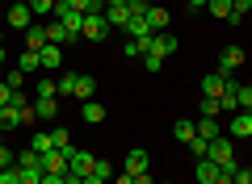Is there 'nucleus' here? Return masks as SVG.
Listing matches in <instances>:
<instances>
[{"label":"nucleus","instance_id":"aec40b11","mask_svg":"<svg viewBox=\"0 0 252 184\" xmlns=\"http://www.w3.org/2000/svg\"><path fill=\"white\" fill-rule=\"evenodd\" d=\"M46 46V29L42 26H30L26 29V51H42Z\"/></svg>","mask_w":252,"mask_h":184},{"label":"nucleus","instance_id":"473e14b6","mask_svg":"<svg viewBox=\"0 0 252 184\" xmlns=\"http://www.w3.org/2000/svg\"><path fill=\"white\" fill-rule=\"evenodd\" d=\"M21 172V184H42V167H17Z\"/></svg>","mask_w":252,"mask_h":184},{"label":"nucleus","instance_id":"c85d7f7f","mask_svg":"<svg viewBox=\"0 0 252 184\" xmlns=\"http://www.w3.org/2000/svg\"><path fill=\"white\" fill-rule=\"evenodd\" d=\"M34 97H59V88H55V79H51V76H42V79L34 84Z\"/></svg>","mask_w":252,"mask_h":184},{"label":"nucleus","instance_id":"79ce46f5","mask_svg":"<svg viewBox=\"0 0 252 184\" xmlns=\"http://www.w3.org/2000/svg\"><path fill=\"white\" fill-rule=\"evenodd\" d=\"M13 159H17V155H13L9 147H0V167H13Z\"/></svg>","mask_w":252,"mask_h":184},{"label":"nucleus","instance_id":"6e6d98bb","mask_svg":"<svg viewBox=\"0 0 252 184\" xmlns=\"http://www.w3.org/2000/svg\"><path fill=\"white\" fill-rule=\"evenodd\" d=\"M248 172H252V167H248Z\"/></svg>","mask_w":252,"mask_h":184},{"label":"nucleus","instance_id":"6ab92c4d","mask_svg":"<svg viewBox=\"0 0 252 184\" xmlns=\"http://www.w3.org/2000/svg\"><path fill=\"white\" fill-rule=\"evenodd\" d=\"M21 113H26V109L4 105V109H0V130H17V126H21Z\"/></svg>","mask_w":252,"mask_h":184},{"label":"nucleus","instance_id":"b1692460","mask_svg":"<svg viewBox=\"0 0 252 184\" xmlns=\"http://www.w3.org/2000/svg\"><path fill=\"white\" fill-rule=\"evenodd\" d=\"M76 79H80V71H63V76L55 79V88H59V92H67V97H76Z\"/></svg>","mask_w":252,"mask_h":184},{"label":"nucleus","instance_id":"dca6fc26","mask_svg":"<svg viewBox=\"0 0 252 184\" xmlns=\"http://www.w3.org/2000/svg\"><path fill=\"white\" fill-rule=\"evenodd\" d=\"M223 84H227L223 71H210V76L202 79V97H223Z\"/></svg>","mask_w":252,"mask_h":184},{"label":"nucleus","instance_id":"c03bdc74","mask_svg":"<svg viewBox=\"0 0 252 184\" xmlns=\"http://www.w3.org/2000/svg\"><path fill=\"white\" fill-rule=\"evenodd\" d=\"M114 184H135V176H130V172H122V176H114Z\"/></svg>","mask_w":252,"mask_h":184},{"label":"nucleus","instance_id":"9b49d317","mask_svg":"<svg viewBox=\"0 0 252 184\" xmlns=\"http://www.w3.org/2000/svg\"><path fill=\"white\" fill-rule=\"evenodd\" d=\"M172 138H177V142H185V147H189V142L198 138V126L189 122V117H177V122H172Z\"/></svg>","mask_w":252,"mask_h":184},{"label":"nucleus","instance_id":"7c9ffc66","mask_svg":"<svg viewBox=\"0 0 252 184\" xmlns=\"http://www.w3.org/2000/svg\"><path fill=\"white\" fill-rule=\"evenodd\" d=\"M93 176H101V180H114V163H109V159H93Z\"/></svg>","mask_w":252,"mask_h":184},{"label":"nucleus","instance_id":"412c9836","mask_svg":"<svg viewBox=\"0 0 252 184\" xmlns=\"http://www.w3.org/2000/svg\"><path fill=\"white\" fill-rule=\"evenodd\" d=\"M30 151H38V155H46V151H55V138H51V130H38L34 138H30Z\"/></svg>","mask_w":252,"mask_h":184},{"label":"nucleus","instance_id":"864d4df0","mask_svg":"<svg viewBox=\"0 0 252 184\" xmlns=\"http://www.w3.org/2000/svg\"><path fill=\"white\" fill-rule=\"evenodd\" d=\"M0 147H4V130H0Z\"/></svg>","mask_w":252,"mask_h":184},{"label":"nucleus","instance_id":"20e7f679","mask_svg":"<svg viewBox=\"0 0 252 184\" xmlns=\"http://www.w3.org/2000/svg\"><path fill=\"white\" fill-rule=\"evenodd\" d=\"M93 151H80V147H67V172L72 176H89L93 172Z\"/></svg>","mask_w":252,"mask_h":184},{"label":"nucleus","instance_id":"f8f14e48","mask_svg":"<svg viewBox=\"0 0 252 184\" xmlns=\"http://www.w3.org/2000/svg\"><path fill=\"white\" fill-rule=\"evenodd\" d=\"M105 21H109V29H114V26L126 29V21H130V4H105Z\"/></svg>","mask_w":252,"mask_h":184},{"label":"nucleus","instance_id":"8fccbe9b","mask_svg":"<svg viewBox=\"0 0 252 184\" xmlns=\"http://www.w3.org/2000/svg\"><path fill=\"white\" fill-rule=\"evenodd\" d=\"M0 46H4V29H0Z\"/></svg>","mask_w":252,"mask_h":184},{"label":"nucleus","instance_id":"a19ab883","mask_svg":"<svg viewBox=\"0 0 252 184\" xmlns=\"http://www.w3.org/2000/svg\"><path fill=\"white\" fill-rule=\"evenodd\" d=\"M13 92H17V88H9V84H0V109H4V105H9V101H13Z\"/></svg>","mask_w":252,"mask_h":184},{"label":"nucleus","instance_id":"ddd939ff","mask_svg":"<svg viewBox=\"0 0 252 184\" xmlns=\"http://www.w3.org/2000/svg\"><path fill=\"white\" fill-rule=\"evenodd\" d=\"M168 9H164V4H152V9H147V26H152V34H164V26H168Z\"/></svg>","mask_w":252,"mask_h":184},{"label":"nucleus","instance_id":"4be33fe9","mask_svg":"<svg viewBox=\"0 0 252 184\" xmlns=\"http://www.w3.org/2000/svg\"><path fill=\"white\" fill-rule=\"evenodd\" d=\"M21 67L17 71H26V76H34V71H42V59H38V51H21Z\"/></svg>","mask_w":252,"mask_h":184},{"label":"nucleus","instance_id":"c756f323","mask_svg":"<svg viewBox=\"0 0 252 184\" xmlns=\"http://www.w3.org/2000/svg\"><path fill=\"white\" fill-rule=\"evenodd\" d=\"M223 113V101L219 97H202V117H219Z\"/></svg>","mask_w":252,"mask_h":184},{"label":"nucleus","instance_id":"a18cd8bd","mask_svg":"<svg viewBox=\"0 0 252 184\" xmlns=\"http://www.w3.org/2000/svg\"><path fill=\"white\" fill-rule=\"evenodd\" d=\"M135 184H156V180H152L147 172H139V176H135Z\"/></svg>","mask_w":252,"mask_h":184},{"label":"nucleus","instance_id":"72a5a7b5","mask_svg":"<svg viewBox=\"0 0 252 184\" xmlns=\"http://www.w3.org/2000/svg\"><path fill=\"white\" fill-rule=\"evenodd\" d=\"M51 138H55V147H59V151H67V147H72V134L63 130V126H59V130H51Z\"/></svg>","mask_w":252,"mask_h":184},{"label":"nucleus","instance_id":"49530a36","mask_svg":"<svg viewBox=\"0 0 252 184\" xmlns=\"http://www.w3.org/2000/svg\"><path fill=\"white\" fill-rule=\"evenodd\" d=\"M84 184H109V180H101V176H93V172H89V176H84Z\"/></svg>","mask_w":252,"mask_h":184},{"label":"nucleus","instance_id":"423d86ee","mask_svg":"<svg viewBox=\"0 0 252 184\" xmlns=\"http://www.w3.org/2000/svg\"><path fill=\"white\" fill-rule=\"evenodd\" d=\"M235 67H244V46H223V54H219V71H223V76H231Z\"/></svg>","mask_w":252,"mask_h":184},{"label":"nucleus","instance_id":"ea45409f","mask_svg":"<svg viewBox=\"0 0 252 184\" xmlns=\"http://www.w3.org/2000/svg\"><path fill=\"white\" fill-rule=\"evenodd\" d=\"M4 84H9V88H26V71H13V76L4 79Z\"/></svg>","mask_w":252,"mask_h":184},{"label":"nucleus","instance_id":"a211bd4d","mask_svg":"<svg viewBox=\"0 0 252 184\" xmlns=\"http://www.w3.org/2000/svg\"><path fill=\"white\" fill-rule=\"evenodd\" d=\"M80 117H84L89 126L105 122V105H97V101H84V105H80Z\"/></svg>","mask_w":252,"mask_h":184},{"label":"nucleus","instance_id":"e433bc0d","mask_svg":"<svg viewBox=\"0 0 252 184\" xmlns=\"http://www.w3.org/2000/svg\"><path fill=\"white\" fill-rule=\"evenodd\" d=\"M30 13H34V17L38 13H55V0H30Z\"/></svg>","mask_w":252,"mask_h":184},{"label":"nucleus","instance_id":"39448f33","mask_svg":"<svg viewBox=\"0 0 252 184\" xmlns=\"http://www.w3.org/2000/svg\"><path fill=\"white\" fill-rule=\"evenodd\" d=\"M4 21H9L13 29H21V34H26V29L34 26V13H30V4H9V13H4Z\"/></svg>","mask_w":252,"mask_h":184},{"label":"nucleus","instance_id":"de8ad7c7","mask_svg":"<svg viewBox=\"0 0 252 184\" xmlns=\"http://www.w3.org/2000/svg\"><path fill=\"white\" fill-rule=\"evenodd\" d=\"M210 0H189V9H206Z\"/></svg>","mask_w":252,"mask_h":184},{"label":"nucleus","instance_id":"2f4dec72","mask_svg":"<svg viewBox=\"0 0 252 184\" xmlns=\"http://www.w3.org/2000/svg\"><path fill=\"white\" fill-rule=\"evenodd\" d=\"M17 167H42V155H38V151H21V155H17Z\"/></svg>","mask_w":252,"mask_h":184},{"label":"nucleus","instance_id":"37998d69","mask_svg":"<svg viewBox=\"0 0 252 184\" xmlns=\"http://www.w3.org/2000/svg\"><path fill=\"white\" fill-rule=\"evenodd\" d=\"M42 184H67V176H51V172H42Z\"/></svg>","mask_w":252,"mask_h":184},{"label":"nucleus","instance_id":"f257e3e1","mask_svg":"<svg viewBox=\"0 0 252 184\" xmlns=\"http://www.w3.org/2000/svg\"><path fill=\"white\" fill-rule=\"evenodd\" d=\"M206 159H215L227 176H235V167H240V163H235V151H231V134H219V138L210 142V155Z\"/></svg>","mask_w":252,"mask_h":184},{"label":"nucleus","instance_id":"9d476101","mask_svg":"<svg viewBox=\"0 0 252 184\" xmlns=\"http://www.w3.org/2000/svg\"><path fill=\"white\" fill-rule=\"evenodd\" d=\"M177 46H181V42H177L172 34H152V51H147V54H160V59H168Z\"/></svg>","mask_w":252,"mask_h":184},{"label":"nucleus","instance_id":"1a4fd4ad","mask_svg":"<svg viewBox=\"0 0 252 184\" xmlns=\"http://www.w3.org/2000/svg\"><path fill=\"white\" fill-rule=\"evenodd\" d=\"M34 117L38 122H55L59 117V101L55 97H34Z\"/></svg>","mask_w":252,"mask_h":184},{"label":"nucleus","instance_id":"a878e982","mask_svg":"<svg viewBox=\"0 0 252 184\" xmlns=\"http://www.w3.org/2000/svg\"><path fill=\"white\" fill-rule=\"evenodd\" d=\"M126 34H130V38H147V34H152L147 17H130V21H126Z\"/></svg>","mask_w":252,"mask_h":184},{"label":"nucleus","instance_id":"2eb2a0df","mask_svg":"<svg viewBox=\"0 0 252 184\" xmlns=\"http://www.w3.org/2000/svg\"><path fill=\"white\" fill-rule=\"evenodd\" d=\"M38 59H42V71H59L63 54H59V46H55V42H46L42 51H38Z\"/></svg>","mask_w":252,"mask_h":184},{"label":"nucleus","instance_id":"7ed1b4c3","mask_svg":"<svg viewBox=\"0 0 252 184\" xmlns=\"http://www.w3.org/2000/svg\"><path fill=\"white\" fill-rule=\"evenodd\" d=\"M223 126H227V134H231V138H252V113H248V109H235Z\"/></svg>","mask_w":252,"mask_h":184},{"label":"nucleus","instance_id":"f704fd0d","mask_svg":"<svg viewBox=\"0 0 252 184\" xmlns=\"http://www.w3.org/2000/svg\"><path fill=\"white\" fill-rule=\"evenodd\" d=\"M189 151H193V159H206L210 155V142L206 138H193V142H189Z\"/></svg>","mask_w":252,"mask_h":184},{"label":"nucleus","instance_id":"58836bf2","mask_svg":"<svg viewBox=\"0 0 252 184\" xmlns=\"http://www.w3.org/2000/svg\"><path fill=\"white\" fill-rule=\"evenodd\" d=\"M160 63H164V59H160V54H143V67H147V71H152V76H156V71H160Z\"/></svg>","mask_w":252,"mask_h":184},{"label":"nucleus","instance_id":"5701e85b","mask_svg":"<svg viewBox=\"0 0 252 184\" xmlns=\"http://www.w3.org/2000/svg\"><path fill=\"white\" fill-rule=\"evenodd\" d=\"M67 4H72V13H105V0H67Z\"/></svg>","mask_w":252,"mask_h":184},{"label":"nucleus","instance_id":"cd10ccee","mask_svg":"<svg viewBox=\"0 0 252 184\" xmlns=\"http://www.w3.org/2000/svg\"><path fill=\"white\" fill-rule=\"evenodd\" d=\"M206 9H210V17H223V21H231V0H210Z\"/></svg>","mask_w":252,"mask_h":184},{"label":"nucleus","instance_id":"393cba45","mask_svg":"<svg viewBox=\"0 0 252 184\" xmlns=\"http://www.w3.org/2000/svg\"><path fill=\"white\" fill-rule=\"evenodd\" d=\"M93 92H97V79H93V76L76 79V97H80V101H93Z\"/></svg>","mask_w":252,"mask_h":184},{"label":"nucleus","instance_id":"4d7b16f0","mask_svg":"<svg viewBox=\"0 0 252 184\" xmlns=\"http://www.w3.org/2000/svg\"><path fill=\"white\" fill-rule=\"evenodd\" d=\"M248 184H252V180H248Z\"/></svg>","mask_w":252,"mask_h":184},{"label":"nucleus","instance_id":"603ef678","mask_svg":"<svg viewBox=\"0 0 252 184\" xmlns=\"http://www.w3.org/2000/svg\"><path fill=\"white\" fill-rule=\"evenodd\" d=\"M13 4H30V0H13Z\"/></svg>","mask_w":252,"mask_h":184},{"label":"nucleus","instance_id":"4c0bfd02","mask_svg":"<svg viewBox=\"0 0 252 184\" xmlns=\"http://www.w3.org/2000/svg\"><path fill=\"white\" fill-rule=\"evenodd\" d=\"M0 184H21V172L17 167H0Z\"/></svg>","mask_w":252,"mask_h":184},{"label":"nucleus","instance_id":"c9c22d12","mask_svg":"<svg viewBox=\"0 0 252 184\" xmlns=\"http://www.w3.org/2000/svg\"><path fill=\"white\" fill-rule=\"evenodd\" d=\"M235 105L252 113V88H244V84H240V92H235Z\"/></svg>","mask_w":252,"mask_h":184},{"label":"nucleus","instance_id":"3c124183","mask_svg":"<svg viewBox=\"0 0 252 184\" xmlns=\"http://www.w3.org/2000/svg\"><path fill=\"white\" fill-rule=\"evenodd\" d=\"M0 63H4V46H0Z\"/></svg>","mask_w":252,"mask_h":184},{"label":"nucleus","instance_id":"5fc2aeb1","mask_svg":"<svg viewBox=\"0 0 252 184\" xmlns=\"http://www.w3.org/2000/svg\"><path fill=\"white\" fill-rule=\"evenodd\" d=\"M0 4H4V0H0Z\"/></svg>","mask_w":252,"mask_h":184},{"label":"nucleus","instance_id":"6e6552de","mask_svg":"<svg viewBox=\"0 0 252 184\" xmlns=\"http://www.w3.org/2000/svg\"><path fill=\"white\" fill-rule=\"evenodd\" d=\"M193 176H198V184H219L223 167H219L215 159H198V163H193Z\"/></svg>","mask_w":252,"mask_h":184},{"label":"nucleus","instance_id":"4468645a","mask_svg":"<svg viewBox=\"0 0 252 184\" xmlns=\"http://www.w3.org/2000/svg\"><path fill=\"white\" fill-rule=\"evenodd\" d=\"M219 134H223V122H219V117H198V138L215 142Z\"/></svg>","mask_w":252,"mask_h":184},{"label":"nucleus","instance_id":"bb28decb","mask_svg":"<svg viewBox=\"0 0 252 184\" xmlns=\"http://www.w3.org/2000/svg\"><path fill=\"white\" fill-rule=\"evenodd\" d=\"M248 13H252V0H231V26H240Z\"/></svg>","mask_w":252,"mask_h":184},{"label":"nucleus","instance_id":"09e8293b","mask_svg":"<svg viewBox=\"0 0 252 184\" xmlns=\"http://www.w3.org/2000/svg\"><path fill=\"white\" fill-rule=\"evenodd\" d=\"M105 4H130V0H105Z\"/></svg>","mask_w":252,"mask_h":184},{"label":"nucleus","instance_id":"f3484780","mask_svg":"<svg viewBox=\"0 0 252 184\" xmlns=\"http://www.w3.org/2000/svg\"><path fill=\"white\" fill-rule=\"evenodd\" d=\"M147 163H152V159H147V151H130V155H126V172L130 176H139V172H147Z\"/></svg>","mask_w":252,"mask_h":184},{"label":"nucleus","instance_id":"f03ea898","mask_svg":"<svg viewBox=\"0 0 252 184\" xmlns=\"http://www.w3.org/2000/svg\"><path fill=\"white\" fill-rule=\"evenodd\" d=\"M80 38H89V42H105V38H109V21H105V13H84V29H80Z\"/></svg>","mask_w":252,"mask_h":184},{"label":"nucleus","instance_id":"0eeeda50","mask_svg":"<svg viewBox=\"0 0 252 184\" xmlns=\"http://www.w3.org/2000/svg\"><path fill=\"white\" fill-rule=\"evenodd\" d=\"M42 172H51V176H67V151H46L42 155Z\"/></svg>","mask_w":252,"mask_h":184}]
</instances>
